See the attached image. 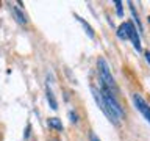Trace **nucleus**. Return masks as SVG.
<instances>
[{
    "label": "nucleus",
    "instance_id": "f257e3e1",
    "mask_svg": "<svg viewBox=\"0 0 150 141\" xmlns=\"http://www.w3.org/2000/svg\"><path fill=\"white\" fill-rule=\"evenodd\" d=\"M97 68H98V77H100V80H102V85L110 89L112 94L117 93V85L114 82V77L111 75L110 66H108L106 60L103 58V56H100V58L97 60Z\"/></svg>",
    "mask_w": 150,
    "mask_h": 141
},
{
    "label": "nucleus",
    "instance_id": "f03ea898",
    "mask_svg": "<svg viewBox=\"0 0 150 141\" xmlns=\"http://www.w3.org/2000/svg\"><path fill=\"white\" fill-rule=\"evenodd\" d=\"M91 93H92V97H94V100H96V103L98 105V108L105 113L106 118L110 119L111 122H114V124H119V118H117L114 113H112L110 108H108V105L105 103V100H103V96H102V93L98 91V89L96 86H91Z\"/></svg>",
    "mask_w": 150,
    "mask_h": 141
},
{
    "label": "nucleus",
    "instance_id": "7ed1b4c3",
    "mask_svg": "<svg viewBox=\"0 0 150 141\" xmlns=\"http://www.w3.org/2000/svg\"><path fill=\"white\" fill-rule=\"evenodd\" d=\"M133 102H134L136 108H138V111H141V115H142L150 124V107H149V103L145 102L139 94H133Z\"/></svg>",
    "mask_w": 150,
    "mask_h": 141
},
{
    "label": "nucleus",
    "instance_id": "20e7f679",
    "mask_svg": "<svg viewBox=\"0 0 150 141\" xmlns=\"http://www.w3.org/2000/svg\"><path fill=\"white\" fill-rule=\"evenodd\" d=\"M128 38L131 39V42H133L134 49L138 52H141V39H139V35H138V30H136L130 22H128Z\"/></svg>",
    "mask_w": 150,
    "mask_h": 141
},
{
    "label": "nucleus",
    "instance_id": "39448f33",
    "mask_svg": "<svg viewBox=\"0 0 150 141\" xmlns=\"http://www.w3.org/2000/svg\"><path fill=\"white\" fill-rule=\"evenodd\" d=\"M45 94H47V100H49L50 108H52V110H58V102H56L55 94H53V91L50 89V86L45 88Z\"/></svg>",
    "mask_w": 150,
    "mask_h": 141
},
{
    "label": "nucleus",
    "instance_id": "423d86ee",
    "mask_svg": "<svg viewBox=\"0 0 150 141\" xmlns=\"http://www.w3.org/2000/svg\"><path fill=\"white\" fill-rule=\"evenodd\" d=\"M117 36H119V39H127L128 38V22L120 24V27L117 28Z\"/></svg>",
    "mask_w": 150,
    "mask_h": 141
},
{
    "label": "nucleus",
    "instance_id": "0eeeda50",
    "mask_svg": "<svg viewBox=\"0 0 150 141\" xmlns=\"http://www.w3.org/2000/svg\"><path fill=\"white\" fill-rule=\"evenodd\" d=\"M49 125L55 130H63V122H61L58 118H50L49 119Z\"/></svg>",
    "mask_w": 150,
    "mask_h": 141
},
{
    "label": "nucleus",
    "instance_id": "6e6552de",
    "mask_svg": "<svg viewBox=\"0 0 150 141\" xmlns=\"http://www.w3.org/2000/svg\"><path fill=\"white\" fill-rule=\"evenodd\" d=\"M13 14L16 16V21L19 22V24H27V19H25V16L22 14V11L19 8H13Z\"/></svg>",
    "mask_w": 150,
    "mask_h": 141
},
{
    "label": "nucleus",
    "instance_id": "1a4fd4ad",
    "mask_svg": "<svg viewBox=\"0 0 150 141\" xmlns=\"http://www.w3.org/2000/svg\"><path fill=\"white\" fill-rule=\"evenodd\" d=\"M77 19L80 21V24H81V25L84 27V30H86V33L89 35V38H94V30H92V27L89 25V24H86V22H84V19H81L80 16H77Z\"/></svg>",
    "mask_w": 150,
    "mask_h": 141
},
{
    "label": "nucleus",
    "instance_id": "9d476101",
    "mask_svg": "<svg viewBox=\"0 0 150 141\" xmlns=\"http://www.w3.org/2000/svg\"><path fill=\"white\" fill-rule=\"evenodd\" d=\"M130 5V11L131 14H133V19H134V22L138 24V28H139V31H142V25H141V21H139V17H138V14H136V9L133 6V3H128Z\"/></svg>",
    "mask_w": 150,
    "mask_h": 141
},
{
    "label": "nucleus",
    "instance_id": "9b49d317",
    "mask_svg": "<svg viewBox=\"0 0 150 141\" xmlns=\"http://www.w3.org/2000/svg\"><path fill=\"white\" fill-rule=\"evenodd\" d=\"M114 5H116V11H117V14H119V16H124V11H122V2L116 0Z\"/></svg>",
    "mask_w": 150,
    "mask_h": 141
},
{
    "label": "nucleus",
    "instance_id": "f8f14e48",
    "mask_svg": "<svg viewBox=\"0 0 150 141\" xmlns=\"http://www.w3.org/2000/svg\"><path fill=\"white\" fill-rule=\"evenodd\" d=\"M69 118H70V121H72V122H78V116L75 115L74 111H70V113H69Z\"/></svg>",
    "mask_w": 150,
    "mask_h": 141
},
{
    "label": "nucleus",
    "instance_id": "ddd939ff",
    "mask_svg": "<svg viewBox=\"0 0 150 141\" xmlns=\"http://www.w3.org/2000/svg\"><path fill=\"white\" fill-rule=\"evenodd\" d=\"M89 138H91V141H100V140H98V136H97L96 133H91V135H89Z\"/></svg>",
    "mask_w": 150,
    "mask_h": 141
},
{
    "label": "nucleus",
    "instance_id": "4468645a",
    "mask_svg": "<svg viewBox=\"0 0 150 141\" xmlns=\"http://www.w3.org/2000/svg\"><path fill=\"white\" fill-rule=\"evenodd\" d=\"M145 60H147V63L150 64V52H145Z\"/></svg>",
    "mask_w": 150,
    "mask_h": 141
},
{
    "label": "nucleus",
    "instance_id": "2eb2a0df",
    "mask_svg": "<svg viewBox=\"0 0 150 141\" xmlns=\"http://www.w3.org/2000/svg\"><path fill=\"white\" fill-rule=\"evenodd\" d=\"M50 141H59L58 138H53V140H50Z\"/></svg>",
    "mask_w": 150,
    "mask_h": 141
},
{
    "label": "nucleus",
    "instance_id": "dca6fc26",
    "mask_svg": "<svg viewBox=\"0 0 150 141\" xmlns=\"http://www.w3.org/2000/svg\"><path fill=\"white\" fill-rule=\"evenodd\" d=\"M149 22H150V17H149Z\"/></svg>",
    "mask_w": 150,
    "mask_h": 141
}]
</instances>
